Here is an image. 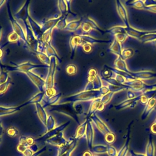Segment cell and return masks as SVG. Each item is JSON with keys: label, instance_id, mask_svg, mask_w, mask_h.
<instances>
[{"label": "cell", "instance_id": "6da1fadb", "mask_svg": "<svg viewBox=\"0 0 156 156\" xmlns=\"http://www.w3.org/2000/svg\"><path fill=\"white\" fill-rule=\"evenodd\" d=\"M102 96V94L99 90L82 91L80 92L71 94L60 100L57 105L65 104H73L79 102H90L94 99Z\"/></svg>", "mask_w": 156, "mask_h": 156}, {"label": "cell", "instance_id": "7a4b0ae2", "mask_svg": "<svg viewBox=\"0 0 156 156\" xmlns=\"http://www.w3.org/2000/svg\"><path fill=\"white\" fill-rule=\"evenodd\" d=\"M38 68H49V66L41 64V65H38L35 64L30 61L25 62L21 63L20 64H14L13 66H4V69H5L7 72L8 71H20L21 73L24 72H28L31 71L33 69Z\"/></svg>", "mask_w": 156, "mask_h": 156}, {"label": "cell", "instance_id": "3957f363", "mask_svg": "<svg viewBox=\"0 0 156 156\" xmlns=\"http://www.w3.org/2000/svg\"><path fill=\"white\" fill-rule=\"evenodd\" d=\"M7 15H8V16H9V21H10L11 25H12V27L13 32H15L19 36L21 41H23V43H24V44L26 47V48L27 49H30L29 46L28 45V43L27 42L24 33L22 28L21 27L20 25L18 23V21L16 20L15 17L12 15L10 6L9 3H7Z\"/></svg>", "mask_w": 156, "mask_h": 156}, {"label": "cell", "instance_id": "277c9868", "mask_svg": "<svg viewBox=\"0 0 156 156\" xmlns=\"http://www.w3.org/2000/svg\"><path fill=\"white\" fill-rule=\"evenodd\" d=\"M57 58L54 57L51 58L48 71L45 79V90L54 87V77L57 67Z\"/></svg>", "mask_w": 156, "mask_h": 156}, {"label": "cell", "instance_id": "5b68a950", "mask_svg": "<svg viewBox=\"0 0 156 156\" xmlns=\"http://www.w3.org/2000/svg\"><path fill=\"white\" fill-rule=\"evenodd\" d=\"M26 22L35 39L37 41L41 39L44 32L42 30L41 24H38L30 15H29V16L27 17Z\"/></svg>", "mask_w": 156, "mask_h": 156}, {"label": "cell", "instance_id": "8992f818", "mask_svg": "<svg viewBox=\"0 0 156 156\" xmlns=\"http://www.w3.org/2000/svg\"><path fill=\"white\" fill-rule=\"evenodd\" d=\"M28 78L32 81V82L35 85V87L39 90V92H44L45 91V79L40 77L38 75L35 74L32 71L24 72Z\"/></svg>", "mask_w": 156, "mask_h": 156}, {"label": "cell", "instance_id": "52a82bcc", "mask_svg": "<svg viewBox=\"0 0 156 156\" xmlns=\"http://www.w3.org/2000/svg\"><path fill=\"white\" fill-rule=\"evenodd\" d=\"M68 142V141L66 140L63 136V132H59L56 135L49 137L46 140V143L55 146H57L59 148H61L65 146Z\"/></svg>", "mask_w": 156, "mask_h": 156}, {"label": "cell", "instance_id": "ba28073f", "mask_svg": "<svg viewBox=\"0 0 156 156\" xmlns=\"http://www.w3.org/2000/svg\"><path fill=\"white\" fill-rule=\"evenodd\" d=\"M91 119L94 124L96 127L103 135L105 136L107 133L112 132L108 127L96 115H93L91 116Z\"/></svg>", "mask_w": 156, "mask_h": 156}, {"label": "cell", "instance_id": "9c48e42d", "mask_svg": "<svg viewBox=\"0 0 156 156\" xmlns=\"http://www.w3.org/2000/svg\"><path fill=\"white\" fill-rule=\"evenodd\" d=\"M30 1H27L24 2L18 11L15 15V19H20L22 20L26 21L27 17L29 15V5Z\"/></svg>", "mask_w": 156, "mask_h": 156}, {"label": "cell", "instance_id": "30bf717a", "mask_svg": "<svg viewBox=\"0 0 156 156\" xmlns=\"http://www.w3.org/2000/svg\"><path fill=\"white\" fill-rule=\"evenodd\" d=\"M62 16L60 15L54 18H50V19L43 20L40 24L43 32H45L46 31L50 29H52V28L54 29L57 22L60 20Z\"/></svg>", "mask_w": 156, "mask_h": 156}, {"label": "cell", "instance_id": "8fae6325", "mask_svg": "<svg viewBox=\"0 0 156 156\" xmlns=\"http://www.w3.org/2000/svg\"><path fill=\"white\" fill-rule=\"evenodd\" d=\"M82 46V40H81V36L80 35H73L69 40V46L71 48V58L73 59L75 51L78 46Z\"/></svg>", "mask_w": 156, "mask_h": 156}, {"label": "cell", "instance_id": "7c38bea8", "mask_svg": "<svg viewBox=\"0 0 156 156\" xmlns=\"http://www.w3.org/2000/svg\"><path fill=\"white\" fill-rule=\"evenodd\" d=\"M85 136L87 141L88 147L91 149V148L93 147L92 145H93V138H94V130H93V127L91 124V122L89 121H88V122L87 124Z\"/></svg>", "mask_w": 156, "mask_h": 156}, {"label": "cell", "instance_id": "4fadbf2b", "mask_svg": "<svg viewBox=\"0 0 156 156\" xmlns=\"http://www.w3.org/2000/svg\"><path fill=\"white\" fill-rule=\"evenodd\" d=\"M35 105L36 108L37 116L40 121L41 122V123L45 126L46 119L48 118V115L44 109V107L41 103H37L35 104Z\"/></svg>", "mask_w": 156, "mask_h": 156}, {"label": "cell", "instance_id": "5bb4252c", "mask_svg": "<svg viewBox=\"0 0 156 156\" xmlns=\"http://www.w3.org/2000/svg\"><path fill=\"white\" fill-rule=\"evenodd\" d=\"M22 108L20 105L17 107H5V106H0V116H5L14 113L18 110H20Z\"/></svg>", "mask_w": 156, "mask_h": 156}, {"label": "cell", "instance_id": "9a60e30c", "mask_svg": "<svg viewBox=\"0 0 156 156\" xmlns=\"http://www.w3.org/2000/svg\"><path fill=\"white\" fill-rule=\"evenodd\" d=\"M44 96V92H39V93H37L36 94H35L33 97H32L27 102H26L23 104H21V106L23 107L25 105L31 104H35L37 103H40L43 100Z\"/></svg>", "mask_w": 156, "mask_h": 156}, {"label": "cell", "instance_id": "2e32d148", "mask_svg": "<svg viewBox=\"0 0 156 156\" xmlns=\"http://www.w3.org/2000/svg\"><path fill=\"white\" fill-rule=\"evenodd\" d=\"M146 156H155V145L152 138H149L145 149Z\"/></svg>", "mask_w": 156, "mask_h": 156}, {"label": "cell", "instance_id": "e0dca14e", "mask_svg": "<svg viewBox=\"0 0 156 156\" xmlns=\"http://www.w3.org/2000/svg\"><path fill=\"white\" fill-rule=\"evenodd\" d=\"M45 54L48 55L49 58H51L52 57H54L57 58V60H60V57L59 55L56 52L54 48L51 45V44H45V48H44Z\"/></svg>", "mask_w": 156, "mask_h": 156}, {"label": "cell", "instance_id": "ac0fdd59", "mask_svg": "<svg viewBox=\"0 0 156 156\" xmlns=\"http://www.w3.org/2000/svg\"><path fill=\"white\" fill-rule=\"evenodd\" d=\"M61 96H62V94L60 93H58L54 96H52L51 98L46 99V101H44V104L43 106L45 108L46 107H48L49 105H54L57 104L60 101V100L61 99H60Z\"/></svg>", "mask_w": 156, "mask_h": 156}, {"label": "cell", "instance_id": "d6986e66", "mask_svg": "<svg viewBox=\"0 0 156 156\" xmlns=\"http://www.w3.org/2000/svg\"><path fill=\"white\" fill-rule=\"evenodd\" d=\"M87 119H86L84 122H83L82 124H80L79 127H77L76 131V135H75V139H79L83 136H85L87 124L88 122Z\"/></svg>", "mask_w": 156, "mask_h": 156}, {"label": "cell", "instance_id": "ffe728a7", "mask_svg": "<svg viewBox=\"0 0 156 156\" xmlns=\"http://www.w3.org/2000/svg\"><path fill=\"white\" fill-rule=\"evenodd\" d=\"M82 20H74L68 23L65 29H64L66 31H76L81 25L82 22Z\"/></svg>", "mask_w": 156, "mask_h": 156}, {"label": "cell", "instance_id": "44dd1931", "mask_svg": "<svg viewBox=\"0 0 156 156\" xmlns=\"http://www.w3.org/2000/svg\"><path fill=\"white\" fill-rule=\"evenodd\" d=\"M129 143H130V138L128 137L124 143L122 147L118 151L116 156H127L129 152Z\"/></svg>", "mask_w": 156, "mask_h": 156}, {"label": "cell", "instance_id": "7402d4cb", "mask_svg": "<svg viewBox=\"0 0 156 156\" xmlns=\"http://www.w3.org/2000/svg\"><path fill=\"white\" fill-rule=\"evenodd\" d=\"M35 54L37 57L38 58V60L43 64L47 66H49L50 64V60L51 58L48 57V55L45 54V52H35Z\"/></svg>", "mask_w": 156, "mask_h": 156}, {"label": "cell", "instance_id": "603a6c76", "mask_svg": "<svg viewBox=\"0 0 156 156\" xmlns=\"http://www.w3.org/2000/svg\"><path fill=\"white\" fill-rule=\"evenodd\" d=\"M45 127L46 128V132H48L52 130L53 129H54L56 127L55 119L51 115H48Z\"/></svg>", "mask_w": 156, "mask_h": 156}, {"label": "cell", "instance_id": "cb8c5ba5", "mask_svg": "<svg viewBox=\"0 0 156 156\" xmlns=\"http://www.w3.org/2000/svg\"><path fill=\"white\" fill-rule=\"evenodd\" d=\"M107 149V145H104V144H99L93 146L91 148V152L93 154H101L106 153Z\"/></svg>", "mask_w": 156, "mask_h": 156}, {"label": "cell", "instance_id": "d4e9b609", "mask_svg": "<svg viewBox=\"0 0 156 156\" xmlns=\"http://www.w3.org/2000/svg\"><path fill=\"white\" fill-rule=\"evenodd\" d=\"M57 6L60 12L61 13V16H65L67 14L68 10H67V5L66 1L60 0L57 1Z\"/></svg>", "mask_w": 156, "mask_h": 156}, {"label": "cell", "instance_id": "484cf974", "mask_svg": "<svg viewBox=\"0 0 156 156\" xmlns=\"http://www.w3.org/2000/svg\"><path fill=\"white\" fill-rule=\"evenodd\" d=\"M21 40L19 36L14 32L10 33L7 37V42L8 43H17L20 45L21 44Z\"/></svg>", "mask_w": 156, "mask_h": 156}, {"label": "cell", "instance_id": "4316f807", "mask_svg": "<svg viewBox=\"0 0 156 156\" xmlns=\"http://www.w3.org/2000/svg\"><path fill=\"white\" fill-rule=\"evenodd\" d=\"M54 29H50L46 31L45 32H44L41 40L44 41V43L45 44H51V39H52V30Z\"/></svg>", "mask_w": 156, "mask_h": 156}, {"label": "cell", "instance_id": "83f0119b", "mask_svg": "<svg viewBox=\"0 0 156 156\" xmlns=\"http://www.w3.org/2000/svg\"><path fill=\"white\" fill-rule=\"evenodd\" d=\"M65 71H66V73L68 75L73 76V75H75L77 73V67L76 65L73 64V63H70V64H68L66 66Z\"/></svg>", "mask_w": 156, "mask_h": 156}, {"label": "cell", "instance_id": "f1b7e54d", "mask_svg": "<svg viewBox=\"0 0 156 156\" xmlns=\"http://www.w3.org/2000/svg\"><path fill=\"white\" fill-rule=\"evenodd\" d=\"M67 24H68V23L66 21V16H62V18L60 19V20L57 22L54 29H56L57 30H64L65 29Z\"/></svg>", "mask_w": 156, "mask_h": 156}, {"label": "cell", "instance_id": "f546056e", "mask_svg": "<svg viewBox=\"0 0 156 156\" xmlns=\"http://www.w3.org/2000/svg\"><path fill=\"white\" fill-rule=\"evenodd\" d=\"M9 78L8 72L4 68H0V85L6 82Z\"/></svg>", "mask_w": 156, "mask_h": 156}, {"label": "cell", "instance_id": "4dcf8cb0", "mask_svg": "<svg viewBox=\"0 0 156 156\" xmlns=\"http://www.w3.org/2000/svg\"><path fill=\"white\" fill-rule=\"evenodd\" d=\"M6 133L10 137H15L19 134V131L15 127L10 126L6 130Z\"/></svg>", "mask_w": 156, "mask_h": 156}, {"label": "cell", "instance_id": "1f68e13d", "mask_svg": "<svg viewBox=\"0 0 156 156\" xmlns=\"http://www.w3.org/2000/svg\"><path fill=\"white\" fill-rule=\"evenodd\" d=\"M104 137H105V141L108 144L113 143L116 140L115 135L113 133V132H111L107 133V135H105L104 136Z\"/></svg>", "mask_w": 156, "mask_h": 156}, {"label": "cell", "instance_id": "d6a6232c", "mask_svg": "<svg viewBox=\"0 0 156 156\" xmlns=\"http://www.w3.org/2000/svg\"><path fill=\"white\" fill-rule=\"evenodd\" d=\"M56 94H57V91L54 87L47 88L44 91V96L46 97V99L51 98L52 96H54Z\"/></svg>", "mask_w": 156, "mask_h": 156}, {"label": "cell", "instance_id": "836d02e7", "mask_svg": "<svg viewBox=\"0 0 156 156\" xmlns=\"http://www.w3.org/2000/svg\"><path fill=\"white\" fill-rule=\"evenodd\" d=\"M106 153L108 156H116L118 151L114 146L112 145H107Z\"/></svg>", "mask_w": 156, "mask_h": 156}, {"label": "cell", "instance_id": "e575fe53", "mask_svg": "<svg viewBox=\"0 0 156 156\" xmlns=\"http://www.w3.org/2000/svg\"><path fill=\"white\" fill-rule=\"evenodd\" d=\"M10 80L11 79H10V77L9 79L6 82L0 85V94H2V93H5L7 91L9 85L11 84V80Z\"/></svg>", "mask_w": 156, "mask_h": 156}, {"label": "cell", "instance_id": "d590c367", "mask_svg": "<svg viewBox=\"0 0 156 156\" xmlns=\"http://www.w3.org/2000/svg\"><path fill=\"white\" fill-rule=\"evenodd\" d=\"M45 43L44 41L40 39L38 40V43H37V49L36 52H43L45 48Z\"/></svg>", "mask_w": 156, "mask_h": 156}, {"label": "cell", "instance_id": "8d00e7d4", "mask_svg": "<svg viewBox=\"0 0 156 156\" xmlns=\"http://www.w3.org/2000/svg\"><path fill=\"white\" fill-rule=\"evenodd\" d=\"M35 140L34 139V137L31 136H26V145L27 147H29L33 146L35 143Z\"/></svg>", "mask_w": 156, "mask_h": 156}, {"label": "cell", "instance_id": "74e56055", "mask_svg": "<svg viewBox=\"0 0 156 156\" xmlns=\"http://www.w3.org/2000/svg\"><path fill=\"white\" fill-rule=\"evenodd\" d=\"M83 52L86 53H89L92 51V45L89 43H85L81 46Z\"/></svg>", "mask_w": 156, "mask_h": 156}, {"label": "cell", "instance_id": "f35d334b", "mask_svg": "<svg viewBox=\"0 0 156 156\" xmlns=\"http://www.w3.org/2000/svg\"><path fill=\"white\" fill-rule=\"evenodd\" d=\"M27 147L24 144H20L19 143L17 146V150L18 152H21V153H23L26 149H27Z\"/></svg>", "mask_w": 156, "mask_h": 156}, {"label": "cell", "instance_id": "ab89813d", "mask_svg": "<svg viewBox=\"0 0 156 156\" xmlns=\"http://www.w3.org/2000/svg\"><path fill=\"white\" fill-rule=\"evenodd\" d=\"M4 55V51L2 49V47H0V68H4V65L2 63V61L1 59L3 57Z\"/></svg>", "mask_w": 156, "mask_h": 156}, {"label": "cell", "instance_id": "60d3db41", "mask_svg": "<svg viewBox=\"0 0 156 156\" xmlns=\"http://www.w3.org/2000/svg\"><path fill=\"white\" fill-rule=\"evenodd\" d=\"M129 155H130L131 156H146L145 154H141V153H138V152H135L133 151H129Z\"/></svg>", "mask_w": 156, "mask_h": 156}, {"label": "cell", "instance_id": "b9f144b4", "mask_svg": "<svg viewBox=\"0 0 156 156\" xmlns=\"http://www.w3.org/2000/svg\"><path fill=\"white\" fill-rule=\"evenodd\" d=\"M88 76H97L96 69L94 68H91L88 72Z\"/></svg>", "mask_w": 156, "mask_h": 156}, {"label": "cell", "instance_id": "7bdbcfd3", "mask_svg": "<svg viewBox=\"0 0 156 156\" xmlns=\"http://www.w3.org/2000/svg\"><path fill=\"white\" fill-rule=\"evenodd\" d=\"M93 152L90 151H86L85 152H84V153L83 154L82 156H92L93 155Z\"/></svg>", "mask_w": 156, "mask_h": 156}, {"label": "cell", "instance_id": "ee69618b", "mask_svg": "<svg viewBox=\"0 0 156 156\" xmlns=\"http://www.w3.org/2000/svg\"><path fill=\"white\" fill-rule=\"evenodd\" d=\"M3 133H4V129L0 122V137L3 135Z\"/></svg>", "mask_w": 156, "mask_h": 156}, {"label": "cell", "instance_id": "f6af8a7d", "mask_svg": "<svg viewBox=\"0 0 156 156\" xmlns=\"http://www.w3.org/2000/svg\"><path fill=\"white\" fill-rule=\"evenodd\" d=\"M7 1H0V8L1 7V6L5 3V2H6Z\"/></svg>", "mask_w": 156, "mask_h": 156}, {"label": "cell", "instance_id": "bcb514c9", "mask_svg": "<svg viewBox=\"0 0 156 156\" xmlns=\"http://www.w3.org/2000/svg\"><path fill=\"white\" fill-rule=\"evenodd\" d=\"M2 26L0 25V40H1V37H2Z\"/></svg>", "mask_w": 156, "mask_h": 156}, {"label": "cell", "instance_id": "7dc6e473", "mask_svg": "<svg viewBox=\"0 0 156 156\" xmlns=\"http://www.w3.org/2000/svg\"><path fill=\"white\" fill-rule=\"evenodd\" d=\"M92 156H99V155H97V154H93Z\"/></svg>", "mask_w": 156, "mask_h": 156}, {"label": "cell", "instance_id": "c3c4849f", "mask_svg": "<svg viewBox=\"0 0 156 156\" xmlns=\"http://www.w3.org/2000/svg\"><path fill=\"white\" fill-rule=\"evenodd\" d=\"M127 156H131V155H129H129H127Z\"/></svg>", "mask_w": 156, "mask_h": 156}]
</instances>
